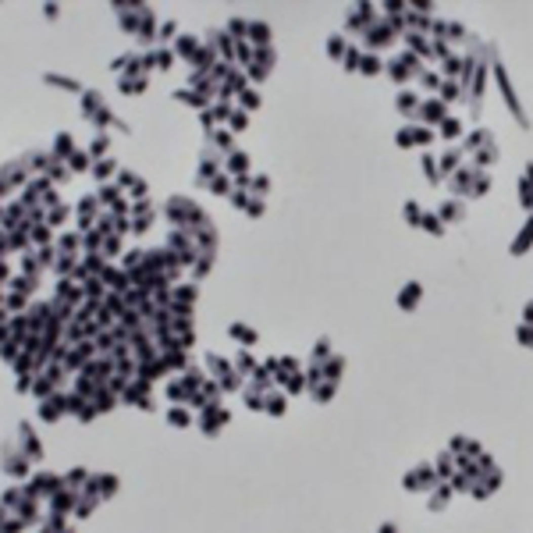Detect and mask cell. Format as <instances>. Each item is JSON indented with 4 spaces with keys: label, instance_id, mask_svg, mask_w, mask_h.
<instances>
[{
    "label": "cell",
    "instance_id": "6da1fadb",
    "mask_svg": "<svg viewBox=\"0 0 533 533\" xmlns=\"http://www.w3.org/2000/svg\"><path fill=\"white\" fill-rule=\"evenodd\" d=\"M228 420H231V413H228V409H221L217 402H210V405L203 409V423H199V427H203V434H207V437H214V434H217Z\"/></svg>",
    "mask_w": 533,
    "mask_h": 533
},
{
    "label": "cell",
    "instance_id": "7a4b0ae2",
    "mask_svg": "<svg viewBox=\"0 0 533 533\" xmlns=\"http://www.w3.org/2000/svg\"><path fill=\"white\" fill-rule=\"evenodd\" d=\"M434 483H441V476H437L430 466H420V469H413V473H409L405 490H427V487H434Z\"/></svg>",
    "mask_w": 533,
    "mask_h": 533
},
{
    "label": "cell",
    "instance_id": "3957f363",
    "mask_svg": "<svg viewBox=\"0 0 533 533\" xmlns=\"http://www.w3.org/2000/svg\"><path fill=\"white\" fill-rule=\"evenodd\" d=\"M18 437H22V444H25V455H29V459H43V444H39V437L32 434V427H29V423H22V427H18Z\"/></svg>",
    "mask_w": 533,
    "mask_h": 533
},
{
    "label": "cell",
    "instance_id": "277c9868",
    "mask_svg": "<svg viewBox=\"0 0 533 533\" xmlns=\"http://www.w3.org/2000/svg\"><path fill=\"white\" fill-rule=\"evenodd\" d=\"M4 469H8V476H18V480H25V476H29V455L8 452V462H4Z\"/></svg>",
    "mask_w": 533,
    "mask_h": 533
},
{
    "label": "cell",
    "instance_id": "5b68a950",
    "mask_svg": "<svg viewBox=\"0 0 533 533\" xmlns=\"http://www.w3.org/2000/svg\"><path fill=\"white\" fill-rule=\"evenodd\" d=\"M207 366H210V374H214L217 381H224V377H231V374H235V370L228 366V359H221L217 352H210V355H207Z\"/></svg>",
    "mask_w": 533,
    "mask_h": 533
},
{
    "label": "cell",
    "instance_id": "8992f818",
    "mask_svg": "<svg viewBox=\"0 0 533 533\" xmlns=\"http://www.w3.org/2000/svg\"><path fill=\"white\" fill-rule=\"evenodd\" d=\"M167 423H171V427H189V423H192V409H189V405L167 409Z\"/></svg>",
    "mask_w": 533,
    "mask_h": 533
},
{
    "label": "cell",
    "instance_id": "52a82bcc",
    "mask_svg": "<svg viewBox=\"0 0 533 533\" xmlns=\"http://www.w3.org/2000/svg\"><path fill=\"white\" fill-rule=\"evenodd\" d=\"M444 117H448V114H444V103H441V100H427V103H423V121L434 125V121H444Z\"/></svg>",
    "mask_w": 533,
    "mask_h": 533
},
{
    "label": "cell",
    "instance_id": "ba28073f",
    "mask_svg": "<svg viewBox=\"0 0 533 533\" xmlns=\"http://www.w3.org/2000/svg\"><path fill=\"white\" fill-rule=\"evenodd\" d=\"M228 334H231L238 345H253V341H256V331H253V327H245V323H231V327H228Z\"/></svg>",
    "mask_w": 533,
    "mask_h": 533
},
{
    "label": "cell",
    "instance_id": "9c48e42d",
    "mask_svg": "<svg viewBox=\"0 0 533 533\" xmlns=\"http://www.w3.org/2000/svg\"><path fill=\"white\" fill-rule=\"evenodd\" d=\"M178 54H182V57H189V61H199V39H192V36H182V39H178Z\"/></svg>",
    "mask_w": 533,
    "mask_h": 533
},
{
    "label": "cell",
    "instance_id": "30bf717a",
    "mask_svg": "<svg viewBox=\"0 0 533 533\" xmlns=\"http://www.w3.org/2000/svg\"><path fill=\"white\" fill-rule=\"evenodd\" d=\"M420 295H423V288L413 281V284H405V288H402V295H398V306H402V309H413V302H416Z\"/></svg>",
    "mask_w": 533,
    "mask_h": 533
},
{
    "label": "cell",
    "instance_id": "8fae6325",
    "mask_svg": "<svg viewBox=\"0 0 533 533\" xmlns=\"http://www.w3.org/2000/svg\"><path fill=\"white\" fill-rule=\"evenodd\" d=\"M253 370H256V359L249 355V348H242L235 355V374H253Z\"/></svg>",
    "mask_w": 533,
    "mask_h": 533
},
{
    "label": "cell",
    "instance_id": "7c38bea8",
    "mask_svg": "<svg viewBox=\"0 0 533 533\" xmlns=\"http://www.w3.org/2000/svg\"><path fill=\"white\" fill-rule=\"evenodd\" d=\"M93 405H96L100 413H110V409L117 405V398H114V395H110L107 388H100V391H96V398H93Z\"/></svg>",
    "mask_w": 533,
    "mask_h": 533
},
{
    "label": "cell",
    "instance_id": "4fadbf2b",
    "mask_svg": "<svg viewBox=\"0 0 533 533\" xmlns=\"http://www.w3.org/2000/svg\"><path fill=\"white\" fill-rule=\"evenodd\" d=\"M82 483H89V473H86L82 466H75V469H71V473L64 476V487H71V490H78Z\"/></svg>",
    "mask_w": 533,
    "mask_h": 533
},
{
    "label": "cell",
    "instance_id": "5bb4252c",
    "mask_svg": "<svg viewBox=\"0 0 533 533\" xmlns=\"http://www.w3.org/2000/svg\"><path fill=\"white\" fill-rule=\"evenodd\" d=\"M529 242H533V217H529V224L522 228V235L512 242V253H515V256H519V253H526V245H529Z\"/></svg>",
    "mask_w": 533,
    "mask_h": 533
},
{
    "label": "cell",
    "instance_id": "9a60e30c",
    "mask_svg": "<svg viewBox=\"0 0 533 533\" xmlns=\"http://www.w3.org/2000/svg\"><path fill=\"white\" fill-rule=\"evenodd\" d=\"M420 228H427L430 235H444V224H441L437 214H423V217H420Z\"/></svg>",
    "mask_w": 533,
    "mask_h": 533
},
{
    "label": "cell",
    "instance_id": "2e32d148",
    "mask_svg": "<svg viewBox=\"0 0 533 533\" xmlns=\"http://www.w3.org/2000/svg\"><path fill=\"white\" fill-rule=\"evenodd\" d=\"M171 295H174V302H189V306H192V302H196V284H178Z\"/></svg>",
    "mask_w": 533,
    "mask_h": 533
},
{
    "label": "cell",
    "instance_id": "e0dca14e",
    "mask_svg": "<svg viewBox=\"0 0 533 533\" xmlns=\"http://www.w3.org/2000/svg\"><path fill=\"white\" fill-rule=\"evenodd\" d=\"M267 36H270V29H267L263 22H249V39H253V43H260V47H263V43H267Z\"/></svg>",
    "mask_w": 533,
    "mask_h": 533
},
{
    "label": "cell",
    "instance_id": "ac0fdd59",
    "mask_svg": "<svg viewBox=\"0 0 533 533\" xmlns=\"http://www.w3.org/2000/svg\"><path fill=\"white\" fill-rule=\"evenodd\" d=\"M182 381L189 384V391H199V384H207V381H203V370H199V366H189Z\"/></svg>",
    "mask_w": 533,
    "mask_h": 533
},
{
    "label": "cell",
    "instance_id": "d6986e66",
    "mask_svg": "<svg viewBox=\"0 0 533 533\" xmlns=\"http://www.w3.org/2000/svg\"><path fill=\"white\" fill-rule=\"evenodd\" d=\"M25 498H29V494H25L22 487H8V490H4V505H8V508H22L18 501H25Z\"/></svg>",
    "mask_w": 533,
    "mask_h": 533
},
{
    "label": "cell",
    "instance_id": "ffe728a7",
    "mask_svg": "<svg viewBox=\"0 0 533 533\" xmlns=\"http://www.w3.org/2000/svg\"><path fill=\"white\" fill-rule=\"evenodd\" d=\"M341 370H345V359H341V355H331V359H327V366H323V377H327V381H334Z\"/></svg>",
    "mask_w": 533,
    "mask_h": 533
},
{
    "label": "cell",
    "instance_id": "44dd1931",
    "mask_svg": "<svg viewBox=\"0 0 533 533\" xmlns=\"http://www.w3.org/2000/svg\"><path fill=\"white\" fill-rule=\"evenodd\" d=\"M110 494H117V476L103 473L100 476V498H110Z\"/></svg>",
    "mask_w": 533,
    "mask_h": 533
},
{
    "label": "cell",
    "instance_id": "7402d4cb",
    "mask_svg": "<svg viewBox=\"0 0 533 533\" xmlns=\"http://www.w3.org/2000/svg\"><path fill=\"white\" fill-rule=\"evenodd\" d=\"M437 217H441V221H459V217H462V203H444Z\"/></svg>",
    "mask_w": 533,
    "mask_h": 533
},
{
    "label": "cell",
    "instance_id": "603a6c76",
    "mask_svg": "<svg viewBox=\"0 0 533 533\" xmlns=\"http://www.w3.org/2000/svg\"><path fill=\"white\" fill-rule=\"evenodd\" d=\"M359 71H366V75H377V71H381V57H374V54H366V57L359 61Z\"/></svg>",
    "mask_w": 533,
    "mask_h": 533
},
{
    "label": "cell",
    "instance_id": "cb8c5ba5",
    "mask_svg": "<svg viewBox=\"0 0 533 533\" xmlns=\"http://www.w3.org/2000/svg\"><path fill=\"white\" fill-rule=\"evenodd\" d=\"M331 395H334V381H323V384L313 388V398H316V402H327Z\"/></svg>",
    "mask_w": 533,
    "mask_h": 533
},
{
    "label": "cell",
    "instance_id": "d4e9b609",
    "mask_svg": "<svg viewBox=\"0 0 533 533\" xmlns=\"http://www.w3.org/2000/svg\"><path fill=\"white\" fill-rule=\"evenodd\" d=\"M263 409H267L270 416H281V413H284V398H281V395H267V405H263Z\"/></svg>",
    "mask_w": 533,
    "mask_h": 533
},
{
    "label": "cell",
    "instance_id": "484cf974",
    "mask_svg": "<svg viewBox=\"0 0 533 533\" xmlns=\"http://www.w3.org/2000/svg\"><path fill=\"white\" fill-rule=\"evenodd\" d=\"M345 50H348V47H345L341 36H331V39H327V54H331V57H341Z\"/></svg>",
    "mask_w": 533,
    "mask_h": 533
},
{
    "label": "cell",
    "instance_id": "4316f807",
    "mask_svg": "<svg viewBox=\"0 0 533 533\" xmlns=\"http://www.w3.org/2000/svg\"><path fill=\"white\" fill-rule=\"evenodd\" d=\"M398 110H402V114H413V110H416V93H402V96H398Z\"/></svg>",
    "mask_w": 533,
    "mask_h": 533
},
{
    "label": "cell",
    "instance_id": "83f0119b",
    "mask_svg": "<svg viewBox=\"0 0 533 533\" xmlns=\"http://www.w3.org/2000/svg\"><path fill=\"white\" fill-rule=\"evenodd\" d=\"M441 135H444V139H455V135H459V121H455V117H444V121H441Z\"/></svg>",
    "mask_w": 533,
    "mask_h": 533
},
{
    "label": "cell",
    "instance_id": "f1b7e54d",
    "mask_svg": "<svg viewBox=\"0 0 533 533\" xmlns=\"http://www.w3.org/2000/svg\"><path fill=\"white\" fill-rule=\"evenodd\" d=\"M455 167H459V149H452V153H444V156H441V171H444V174H448V171H455Z\"/></svg>",
    "mask_w": 533,
    "mask_h": 533
},
{
    "label": "cell",
    "instance_id": "f546056e",
    "mask_svg": "<svg viewBox=\"0 0 533 533\" xmlns=\"http://www.w3.org/2000/svg\"><path fill=\"white\" fill-rule=\"evenodd\" d=\"M4 302H8V309H15V313H18V309H25V295H22V292H8V299H4Z\"/></svg>",
    "mask_w": 533,
    "mask_h": 533
},
{
    "label": "cell",
    "instance_id": "4dcf8cb0",
    "mask_svg": "<svg viewBox=\"0 0 533 533\" xmlns=\"http://www.w3.org/2000/svg\"><path fill=\"white\" fill-rule=\"evenodd\" d=\"M93 508H96V498H82V501L75 505V515H78V519H86Z\"/></svg>",
    "mask_w": 533,
    "mask_h": 533
},
{
    "label": "cell",
    "instance_id": "1f68e13d",
    "mask_svg": "<svg viewBox=\"0 0 533 533\" xmlns=\"http://www.w3.org/2000/svg\"><path fill=\"white\" fill-rule=\"evenodd\" d=\"M22 529H25V519H22V515H8L4 533H22Z\"/></svg>",
    "mask_w": 533,
    "mask_h": 533
},
{
    "label": "cell",
    "instance_id": "d6a6232c",
    "mask_svg": "<svg viewBox=\"0 0 533 533\" xmlns=\"http://www.w3.org/2000/svg\"><path fill=\"white\" fill-rule=\"evenodd\" d=\"M455 96H459V82H452V78L441 82V100H455Z\"/></svg>",
    "mask_w": 533,
    "mask_h": 533
},
{
    "label": "cell",
    "instance_id": "836d02e7",
    "mask_svg": "<svg viewBox=\"0 0 533 533\" xmlns=\"http://www.w3.org/2000/svg\"><path fill=\"white\" fill-rule=\"evenodd\" d=\"M413 142H416V125H409V128L398 132V146H413Z\"/></svg>",
    "mask_w": 533,
    "mask_h": 533
},
{
    "label": "cell",
    "instance_id": "e575fe53",
    "mask_svg": "<svg viewBox=\"0 0 533 533\" xmlns=\"http://www.w3.org/2000/svg\"><path fill=\"white\" fill-rule=\"evenodd\" d=\"M452 466H455V462H452L448 455H441V459H437V476H441V480H448V476H452Z\"/></svg>",
    "mask_w": 533,
    "mask_h": 533
},
{
    "label": "cell",
    "instance_id": "d590c367",
    "mask_svg": "<svg viewBox=\"0 0 533 533\" xmlns=\"http://www.w3.org/2000/svg\"><path fill=\"white\" fill-rule=\"evenodd\" d=\"M228 167H231V171H245V167H249V156H245V153H231V163H228Z\"/></svg>",
    "mask_w": 533,
    "mask_h": 533
},
{
    "label": "cell",
    "instance_id": "8d00e7d4",
    "mask_svg": "<svg viewBox=\"0 0 533 533\" xmlns=\"http://www.w3.org/2000/svg\"><path fill=\"white\" fill-rule=\"evenodd\" d=\"M242 107H245V110L260 107V96H256V93H249V89H242Z\"/></svg>",
    "mask_w": 533,
    "mask_h": 533
},
{
    "label": "cell",
    "instance_id": "74e56055",
    "mask_svg": "<svg viewBox=\"0 0 533 533\" xmlns=\"http://www.w3.org/2000/svg\"><path fill=\"white\" fill-rule=\"evenodd\" d=\"M71 167H75V171H86V167H89V153H71Z\"/></svg>",
    "mask_w": 533,
    "mask_h": 533
},
{
    "label": "cell",
    "instance_id": "f35d334b",
    "mask_svg": "<svg viewBox=\"0 0 533 533\" xmlns=\"http://www.w3.org/2000/svg\"><path fill=\"white\" fill-rule=\"evenodd\" d=\"M110 171H114V160H100V163L93 167V174H96V178H107Z\"/></svg>",
    "mask_w": 533,
    "mask_h": 533
},
{
    "label": "cell",
    "instance_id": "ab89813d",
    "mask_svg": "<svg viewBox=\"0 0 533 533\" xmlns=\"http://www.w3.org/2000/svg\"><path fill=\"white\" fill-rule=\"evenodd\" d=\"M359 50H355V47H348V54H345V68H359Z\"/></svg>",
    "mask_w": 533,
    "mask_h": 533
},
{
    "label": "cell",
    "instance_id": "60d3db41",
    "mask_svg": "<svg viewBox=\"0 0 533 533\" xmlns=\"http://www.w3.org/2000/svg\"><path fill=\"white\" fill-rule=\"evenodd\" d=\"M54 153H57V156L71 153V139H68V135H61V139H57V146H54Z\"/></svg>",
    "mask_w": 533,
    "mask_h": 533
},
{
    "label": "cell",
    "instance_id": "b9f144b4",
    "mask_svg": "<svg viewBox=\"0 0 533 533\" xmlns=\"http://www.w3.org/2000/svg\"><path fill=\"white\" fill-rule=\"evenodd\" d=\"M490 160H494V146H487V149H480V153H476V163H480V167H487Z\"/></svg>",
    "mask_w": 533,
    "mask_h": 533
},
{
    "label": "cell",
    "instance_id": "7bdbcfd3",
    "mask_svg": "<svg viewBox=\"0 0 533 533\" xmlns=\"http://www.w3.org/2000/svg\"><path fill=\"white\" fill-rule=\"evenodd\" d=\"M434 163H437L434 156H423V171L430 174V182H437V167H434Z\"/></svg>",
    "mask_w": 533,
    "mask_h": 533
},
{
    "label": "cell",
    "instance_id": "ee69618b",
    "mask_svg": "<svg viewBox=\"0 0 533 533\" xmlns=\"http://www.w3.org/2000/svg\"><path fill=\"white\" fill-rule=\"evenodd\" d=\"M231 32H235V36H249V25H245L242 18H231Z\"/></svg>",
    "mask_w": 533,
    "mask_h": 533
},
{
    "label": "cell",
    "instance_id": "f6af8a7d",
    "mask_svg": "<svg viewBox=\"0 0 533 533\" xmlns=\"http://www.w3.org/2000/svg\"><path fill=\"white\" fill-rule=\"evenodd\" d=\"M423 86H427V89H441V75L427 71V75H423Z\"/></svg>",
    "mask_w": 533,
    "mask_h": 533
},
{
    "label": "cell",
    "instance_id": "bcb514c9",
    "mask_svg": "<svg viewBox=\"0 0 533 533\" xmlns=\"http://www.w3.org/2000/svg\"><path fill=\"white\" fill-rule=\"evenodd\" d=\"M405 217H409V224H420V210H416V203H405Z\"/></svg>",
    "mask_w": 533,
    "mask_h": 533
},
{
    "label": "cell",
    "instance_id": "7dc6e473",
    "mask_svg": "<svg viewBox=\"0 0 533 533\" xmlns=\"http://www.w3.org/2000/svg\"><path fill=\"white\" fill-rule=\"evenodd\" d=\"M75 245H78V235H64V238H61V249H64V253H75Z\"/></svg>",
    "mask_w": 533,
    "mask_h": 533
},
{
    "label": "cell",
    "instance_id": "c3c4849f",
    "mask_svg": "<svg viewBox=\"0 0 533 533\" xmlns=\"http://www.w3.org/2000/svg\"><path fill=\"white\" fill-rule=\"evenodd\" d=\"M214 142H217L221 149H231V135H228V132H217V135H214Z\"/></svg>",
    "mask_w": 533,
    "mask_h": 533
},
{
    "label": "cell",
    "instance_id": "681fc988",
    "mask_svg": "<svg viewBox=\"0 0 533 533\" xmlns=\"http://www.w3.org/2000/svg\"><path fill=\"white\" fill-rule=\"evenodd\" d=\"M519 341H522V345H533V327H529V323L519 327Z\"/></svg>",
    "mask_w": 533,
    "mask_h": 533
},
{
    "label": "cell",
    "instance_id": "f907efd6",
    "mask_svg": "<svg viewBox=\"0 0 533 533\" xmlns=\"http://www.w3.org/2000/svg\"><path fill=\"white\" fill-rule=\"evenodd\" d=\"M139 409H146V413H153V409H156V398H153V395H146V398L139 402Z\"/></svg>",
    "mask_w": 533,
    "mask_h": 533
},
{
    "label": "cell",
    "instance_id": "816d5d0a",
    "mask_svg": "<svg viewBox=\"0 0 533 533\" xmlns=\"http://www.w3.org/2000/svg\"><path fill=\"white\" fill-rule=\"evenodd\" d=\"M228 189H231V185H228V178H217V182H214V192H217V196H221V192H228Z\"/></svg>",
    "mask_w": 533,
    "mask_h": 533
},
{
    "label": "cell",
    "instance_id": "f5cc1de1",
    "mask_svg": "<svg viewBox=\"0 0 533 533\" xmlns=\"http://www.w3.org/2000/svg\"><path fill=\"white\" fill-rule=\"evenodd\" d=\"M167 36H174V22H163V25H160V39H167Z\"/></svg>",
    "mask_w": 533,
    "mask_h": 533
},
{
    "label": "cell",
    "instance_id": "db71d44e",
    "mask_svg": "<svg viewBox=\"0 0 533 533\" xmlns=\"http://www.w3.org/2000/svg\"><path fill=\"white\" fill-rule=\"evenodd\" d=\"M409 43H413L420 54H427V39H420V36H409Z\"/></svg>",
    "mask_w": 533,
    "mask_h": 533
},
{
    "label": "cell",
    "instance_id": "11a10c76",
    "mask_svg": "<svg viewBox=\"0 0 533 533\" xmlns=\"http://www.w3.org/2000/svg\"><path fill=\"white\" fill-rule=\"evenodd\" d=\"M64 214H68V210H64V207H57V210L50 214V224H61V221H64Z\"/></svg>",
    "mask_w": 533,
    "mask_h": 533
},
{
    "label": "cell",
    "instance_id": "9f6ffc18",
    "mask_svg": "<svg viewBox=\"0 0 533 533\" xmlns=\"http://www.w3.org/2000/svg\"><path fill=\"white\" fill-rule=\"evenodd\" d=\"M103 149H107V135H100V139L93 142V153H103Z\"/></svg>",
    "mask_w": 533,
    "mask_h": 533
},
{
    "label": "cell",
    "instance_id": "6f0895ef",
    "mask_svg": "<svg viewBox=\"0 0 533 533\" xmlns=\"http://www.w3.org/2000/svg\"><path fill=\"white\" fill-rule=\"evenodd\" d=\"M452 452H466V437H452Z\"/></svg>",
    "mask_w": 533,
    "mask_h": 533
},
{
    "label": "cell",
    "instance_id": "680465c9",
    "mask_svg": "<svg viewBox=\"0 0 533 533\" xmlns=\"http://www.w3.org/2000/svg\"><path fill=\"white\" fill-rule=\"evenodd\" d=\"M171 61H174L171 54H160V57H156V64H160V68H171Z\"/></svg>",
    "mask_w": 533,
    "mask_h": 533
},
{
    "label": "cell",
    "instance_id": "91938a15",
    "mask_svg": "<svg viewBox=\"0 0 533 533\" xmlns=\"http://www.w3.org/2000/svg\"><path fill=\"white\" fill-rule=\"evenodd\" d=\"M231 125H235V132H242V128H245V114H235V121H231Z\"/></svg>",
    "mask_w": 533,
    "mask_h": 533
},
{
    "label": "cell",
    "instance_id": "94428289",
    "mask_svg": "<svg viewBox=\"0 0 533 533\" xmlns=\"http://www.w3.org/2000/svg\"><path fill=\"white\" fill-rule=\"evenodd\" d=\"M249 214H253V217H260V214H263V203H260V199H256V203H249Z\"/></svg>",
    "mask_w": 533,
    "mask_h": 533
},
{
    "label": "cell",
    "instance_id": "6125c7cd",
    "mask_svg": "<svg viewBox=\"0 0 533 533\" xmlns=\"http://www.w3.org/2000/svg\"><path fill=\"white\" fill-rule=\"evenodd\" d=\"M381 533H398V526H395V522H384V526H381Z\"/></svg>",
    "mask_w": 533,
    "mask_h": 533
},
{
    "label": "cell",
    "instance_id": "be15d7a7",
    "mask_svg": "<svg viewBox=\"0 0 533 533\" xmlns=\"http://www.w3.org/2000/svg\"><path fill=\"white\" fill-rule=\"evenodd\" d=\"M61 533H71V529H61Z\"/></svg>",
    "mask_w": 533,
    "mask_h": 533
}]
</instances>
